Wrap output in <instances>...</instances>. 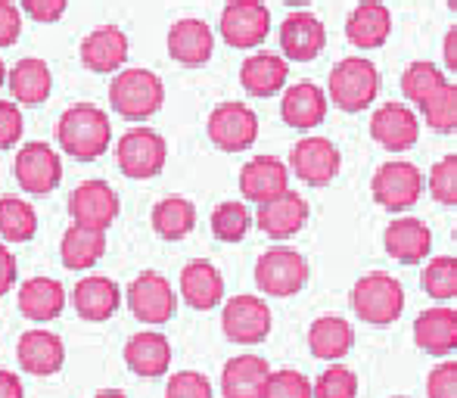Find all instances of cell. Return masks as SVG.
I'll use <instances>...</instances> for the list:
<instances>
[{
	"label": "cell",
	"mask_w": 457,
	"mask_h": 398,
	"mask_svg": "<svg viewBox=\"0 0 457 398\" xmlns=\"http://www.w3.org/2000/svg\"><path fill=\"white\" fill-rule=\"evenodd\" d=\"M165 398H215L212 393V383L199 370H181V374H171L169 386H165Z\"/></svg>",
	"instance_id": "obj_44"
},
{
	"label": "cell",
	"mask_w": 457,
	"mask_h": 398,
	"mask_svg": "<svg viewBox=\"0 0 457 398\" xmlns=\"http://www.w3.org/2000/svg\"><path fill=\"white\" fill-rule=\"evenodd\" d=\"M358 377L343 364H330L314 383V398H355Z\"/></svg>",
	"instance_id": "obj_41"
},
{
	"label": "cell",
	"mask_w": 457,
	"mask_h": 398,
	"mask_svg": "<svg viewBox=\"0 0 457 398\" xmlns=\"http://www.w3.org/2000/svg\"><path fill=\"white\" fill-rule=\"evenodd\" d=\"M56 140L79 162H94L112 146L109 115L94 103H75L56 121Z\"/></svg>",
	"instance_id": "obj_1"
},
{
	"label": "cell",
	"mask_w": 457,
	"mask_h": 398,
	"mask_svg": "<svg viewBox=\"0 0 457 398\" xmlns=\"http://www.w3.org/2000/svg\"><path fill=\"white\" fill-rule=\"evenodd\" d=\"M6 79H10V72H6L4 60H0V87H4V85H6Z\"/></svg>",
	"instance_id": "obj_53"
},
{
	"label": "cell",
	"mask_w": 457,
	"mask_h": 398,
	"mask_svg": "<svg viewBox=\"0 0 457 398\" xmlns=\"http://www.w3.org/2000/svg\"><path fill=\"white\" fill-rule=\"evenodd\" d=\"M265 398H314V386L299 370H274L268 377Z\"/></svg>",
	"instance_id": "obj_43"
},
{
	"label": "cell",
	"mask_w": 457,
	"mask_h": 398,
	"mask_svg": "<svg viewBox=\"0 0 457 398\" xmlns=\"http://www.w3.org/2000/svg\"><path fill=\"white\" fill-rule=\"evenodd\" d=\"M19 314L31 324H47L66 311V286L54 278H29L19 286Z\"/></svg>",
	"instance_id": "obj_21"
},
{
	"label": "cell",
	"mask_w": 457,
	"mask_h": 398,
	"mask_svg": "<svg viewBox=\"0 0 457 398\" xmlns=\"http://www.w3.org/2000/svg\"><path fill=\"white\" fill-rule=\"evenodd\" d=\"M25 119L19 112V103L0 100V150H12L22 140Z\"/></svg>",
	"instance_id": "obj_45"
},
{
	"label": "cell",
	"mask_w": 457,
	"mask_h": 398,
	"mask_svg": "<svg viewBox=\"0 0 457 398\" xmlns=\"http://www.w3.org/2000/svg\"><path fill=\"white\" fill-rule=\"evenodd\" d=\"M308 284V261L302 253L287 246L268 249L255 261V286H259L265 296L287 299L295 296L302 286Z\"/></svg>",
	"instance_id": "obj_6"
},
{
	"label": "cell",
	"mask_w": 457,
	"mask_h": 398,
	"mask_svg": "<svg viewBox=\"0 0 457 398\" xmlns=\"http://www.w3.org/2000/svg\"><path fill=\"white\" fill-rule=\"evenodd\" d=\"M429 398H457V361H442L427 377Z\"/></svg>",
	"instance_id": "obj_46"
},
{
	"label": "cell",
	"mask_w": 457,
	"mask_h": 398,
	"mask_svg": "<svg viewBox=\"0 0 457 398\" xmlns=\"http://www.w3.org/2000/svg\"><path fill=\"white\" fill-rule=\"evenodd\" d=\"M414 343L427 355H452L457 349V311L448 305H436L417 314Z\"/></svg>",
	"instance_id": "obj_28"
},
{
	"label": "cell",
	"mask_w": 457,
	"mask_h": 398,
	"mask_svg": "<svg viewBox=\"0 0 457 398\" xmlns=\"http://www.w3.org/2000/svg\"><path fill=\"white\" fill-rule=\"evenodd\" d=\"M289 169L299 181L312 184V187H327L343 169V156H339L337 144H330L327 137H305L289 153Z\"/></svg>",
	"instance_id": "obj_14"
},
{
	"label": "cell",
	"mask_w": 457,
	"mask_h": 398,
	"mask_svg": "<svg viewBox=\"0 0 457 398\" xmlns=\"http://www.w3.org/2000/svg\"><path fill=\"white\" fill-rule=\"evenodd\" d=\"M209 140L224 153H243L259 140V115L246 103H221L209 115Z\"/></svg>",
	"instance_id": "obj_10"
},
{
	"label": "cell",
	"mask_w": 457,
	"mask_h": 398,
	"mask_svg": "<svg viewBox=\"0 0 457 398\" xmlns=\"http://www.w3.org/2000/svg\"><path fill=\"white\" fill-rule=\"evenodd\" d=\"M165 85L150 69H121L109 81V106L128 121H146L162 109Z\"/></svg>",
	"instance_id": "obj_2"
},
{
	"label": "cell",
	"mask_w": 457,
	"mask_h": 398,
	"mask_svg": "<svg viewBox=\"0 0 457 398\" xmlns=\"http://www.w3.org/2000/svg\"><path fill=\"white\" fill-rule=\"evenodd\" d=\"M352 343H355L352 324L345 318H337V314H324V318H318L308 327V349L320 361H339V358H345Z\"/></svg>",
	"instance_id": "obj_33"
},
{
	"label": "cell",
	"mask_w": 457,
	"mask_h": 398,
	"mask_svg": "<svg viewBox=\"0 0 457 398\" xmlns=\"http://www.w3.org/2000/svg\"><path fill=\"white\" fill-rule=\"evenodd\" d=\"M352 311L373 327H389L402 318L404 311V286L398 284L392 274H364L355 286H352Z\"/></svg>",
	"instance_id": "obj_3"
},
{
	"label": "cell",
	"mask_w": 457,
	"mask_h": 398,
	"mask_svg": "<svg viewBox=\"0 0 457 398\" xmlns=\"http://www.w3.org/2000/svg\"><path fill=\"white\" fill-rule=\"evenodd\" d=\"M379 94V72L364 56L339 60L330 72V100L343 112H361Z\"/></svg>",
	"instance_id": "obj_5"
},
{
	"label": "cell",
	"mask_w": 457,
	"mask_h": 398,
	"mask_svg": "<svg viewBox=\"0 0 457 398\" xmlns=\"http://www.w3.org/2000/svg\"><path fill=\"white\" fill-rule=\"evenodd\" d=\"M119 194L100 178L81 181L69 196V215H72V224H81V228L109 230L115 224V218H119Z\"/></svg>",
	"instance_id": "obj_13"
},
{
	"label": "cell",
	"mask_w": 457,
	"mask_h": 398,
	"mask_svg": "<svg viewBox=\"0 0 457 398\" xmlns=\"http://www.w3.org/2000/svg\"><path fill=\"white\" fill-rule=\"evenodd\" d=\"M215 54V35L203 19H178L169 29V56L181 66H205Z\"/></svg>",
	"instance_id": "obj_20"
},
{
	"label": "cell",
	"mask_w": 457,
	"mask_h": 398,
	"mask_svg": "<svg viewBox=\"0 0 457 398\" xmlns=\"http://www.w3.org/2000/svg\"><path fill=\"white\" fill-rule=\"evenodd\" d=\"M280 4H289V6H308L312 0H280Z\"/></svg>",
	"instance_id": "obj_54"
},
{
	"label": "cell",
	"mask_w": 457,
	"mask_h": 398,
	"mask_svg": "<svg viewBox=\"0 0 457 398\" xmlns=\"http://www.w3.org/2000/svg\"><path fill=\"white\" fill-rule=\"evenodd\" d=\"M106 255V230L69 224L60 240V261L69 271H91L96 261Z\"/></svg>",
	"instance_id": "obj_32"
},
{
	"label": "cell",
	"mask_w": 457,
	"mask_h": 398,
	"mask_svg": "<svg viewBox=\"0 0 457 398\" xmlns=\"http://www.w3.org/2000/svg\"><path fill=\"white\" fill-rule=\"evenodd\" d=\"M429 194L442 205H457V156H442L429 171Z\"/></svg>",
	"instance_id": "obj_42"
},
{
	"label": "cell",
	"mask_w": 457,
	"mask_h": 398,
	"mask_svg": "<svg viewBox=\"0 0 457 398\" xmlns=\"http://www.w3.org/2000/svg\"><path fill=\"white\" fill-rule=\"evenodd\" d=\"M125 302L140 324H169V320L175 318V308H178L175 286H171L169 278H162L159 271L137 274V278L128 284Z\"/></svg>",
	"instance_id": "obj_8"
},
{
	"label": "cell",
	"mask_w": 457,
	"mask_h": 398,
	"mask_svg": "<svg viewBox=\"0 0 457 398\" xmlns=\"http://www.w3.org/2000/svg\"><path fill=\"white\" fill-rule=\"evenodd\" d=\"M37 234V211L29 199L16 194L0 196V236L6 243H29Z\"/></svg>",
	"instance_id": "obj_36"
},
{
	"label": "cell",
	"mask_w": 457,
	"mask_h": 398,
	"mask_svg": "<svg viewBox=\"0 0 457 398\" xmlns=\"http://www.w3.org/2000/svg\"><path fill=\"white\" fill-rule=\"evenodd\" d=\"M22 35V12L12 0H0V50L12 47Z\"/></svg>",
	"instance_id": "obj_47"
},
{
	"label": "cell",
	"mask_w": 457,
	"mask_h": 398,
	"mask_svg": "<svg viewBox=\"0 0 457 398\" xmlns=\"http://www.w3.org/2000/svg\"><path fill=\"white\" fill-rule=\"evenodd\" d=\"M287 60L277 54H253L240 66V85L249 97H274L287 85Z\"/></svg>",
	"instance_id": "obj_31"
},
{
	"label": "cell",
	"mask_w": 457,
	"mask_h": 398,
	"mask_svg": "<svg viewBox=\"0 0 457 398\" xmlns=\"http://www.w3.org/2000/svg\"><path fill=\"white\" fill-rule=\"evenodd\" d=\"M274 370L262 355H237L221 370V395L224 398H265L268 377Z\"/></svg>",
	"instance_id": "obj_23"
},
{
	"label": "cell",
	"mask_w": 457,
	"mask_h": 398,
	"mask_svg": "<svg viewBox=\"0 0 457 398\" xmlns=\"http://www.w3.org/2000/svg\"><path fill=\"white\" fill-rule=\"evenodd\" d=\"M442 56H445V66L457 72V25L445 35V44H442Z\"/></svg>",
	"instance_id": "obj_51"
},
{
	"label": "cell",
	"mask_w": 457,
	"mask_h": 398,
	"mask_svg": "<svg viewBox=\"0 0 457 398\" xmlns=\"http://www.w3.org/2000/svg\"><path fill=\"white\" fill-rule=\"evenodd\" d=\"M19 6H22L35 22L50 25V22H60V19L66 16L69 0H19Z\"/></svg>",
	"instance_id": "obj_48"
},
{
	"label": "cell",
	"mask_w": 457,
	"mask_h": 398,
	"mask_svg": "<svg viewBox=\"0 0 457 398\" xmlns=\"http://www.w3.org/2000/svg\"><path fill=\"white\" fill-rule=\"evenodd\" d=\"M12 171H16V181L25 194L44 196L60 187L62 159H60V153L50 144H44V140H29L25 146H19Z\"/></svg>",
	"instance_id": "obj_7"
},
{
	"label": "cell",
	"mask_w": 457,
	"mask_h": 398,
	"mask_svg": "<svg viewBox=\"0 0 457 398\" xmlns=\"http://www.w3.org/2000/svg\"><path fill=\"white\" fill-rule=\"evenodd\" d=\"M125 364L137 377H162L171 364V343L159 330H140L125 343Z\"/></svg>",
	"instance_id": "obj_26"
},
{
	"label": "cell",
	"mask_w": 457,
	"mask_h": 398,
	"mask_svg": "<svg viewBox=\"0 0 457 398\" xmlns=\"http://www.w3.org/2000/svg\"><path fill=\"white\" fill-rule=\"evenodd\" d=\"M420 112H423V119H427V125L433 128V131H439V134L457 131V85L445 81V85H442L433 97L423 103Z\"/></svg>",
	"instance_id": "obj_39"
},
{
	"label": "cell",
	"mask_w": 457,
	"mask_h": 398,
	"mask_svg": "<svg viewBox=\"0 0 457 398\" xmlns=\"http://www.w3.org/2000/svg\"><path fill=\"white\" fill-rule=\"evenodd\" d=\"M115 162H119L121 175L134 178V181H150V178L162 175L165 162H169V144L153 128H131L115 144Z\"/></svg>",
	"instance_id": "obj_4"
},
{
	"label": "cell",
	"mask_w": 457,
	"mask_h": 398,
	"mask_svg": "<svg viewBox=\"0 0 457 398\" xmlns=\"http://www.w3.org/2000/svg\"><path fill=\"white\" fill-rule=\"evenodd\" d=\"M370 137L377 140L383 150L402 153L411 150L420 137V121L417 112L404 103H386L373 112L370 119Z\"/></svg>",
	"instance_id": "obj_16"
},
{
	"label": "cell",
	"mask_w": 457,
	"mask_h": 398,
	"mask_svg": "<svg viewBox=\"0 0 457 398\" xmlns=\"http://www.w3.org/2000/svg\"><path fill=\"white\" fill-rule=\"evenodd\" d=\"M289 190V169L277 156H255L240 169V194L253 203H268Z\"/></svg>",
	"instance_id": "obj_22"
},
{
	"label": "cell",
	"mask_w": 457,
	"mask_h": 398,
	"mask_svg": "<svg viewBox=\"0 0 457 398\" xmlns=\"http://www.w3.org/2000/svg\"><path fill=\"white\" fill-rule=\"evenodd\" d=\"M16 358H19V368L25 374H35V377H54L62 370L66 364V345L56 333L50 330H25L16 343Z\"/></svg>",
	"instance_id": "obj_17"
},
{
	"label": "cell",
	"mask_w": 457,
	"mask_h": 398,
	"mask_svg": "<svg viewBox=\"0 0 457 398\" xmlns=\"http://www.w3.org/2000/svg\"><path fill=\"white\" fill-rule=\"evenodd\" d=\"M221 37L237 50H253L271 31V10L262 0H228L218 22Z\"/></svg>",
	"instance_id": "obj_9"
},
{
	"label": "cell",
	"mask_w": 457,
	"mask_h": 398,
	"mask_svg": "<svg viewBox=\"0 0 457 398\" xmlns=\"http://www.w3.org/2000/svg\"><path fill=\"white\" fill-rule=\"evenodd\" d=\"M94 398H128V395L121 393V389H100V393H96Z\"/></svg>",
	"instance_id": "obj_52"
},
{
	"label": "cell",
	"mask_w": 457,
	"mask_h": 398,
	"mask_svg": "<svg viewBox=\"0 0 457 398\" xmlns=\"http://www.w3.org/2000/svg\"><path fill=\"white\" fill-rule=\"evenodd\" d=\"M25 389H22V380L19 374L12 370H0V398H22Z\"/></svg>",
	"instance_id": "obj_50"
},
{
	"label": "cell",
	"mask_w": 457,
	"mask_h": 398,
	"mask_svg": "<svg viewBox=\"0 0 457 398\" xmlns=\"http://www.w3.org/2000/svg\"><path fill=\"white\" fill-rule=\"evenodd\" d=\"M327 44V31L314 12H293L280 25V50L293 62H312L320 56Z\"/></svg>",
	"instance_id": "obj_18"
},
{
	"label": "cell",
	"mask_w": 457,
	"mask_h": 398,
	"mask_svg": "<svg viewBox=\"0 0 457 398\" xmlns=\"http://www.w3.org/2000/svg\"><path fill=\"white\" fill-rule=\"evenodd\" d=\"M448 6H452V10L457 12V0H448Z\"/></svg>",
	"instance_id": "obj_55"
},
{
	"label": "cell",
	"mask_w": 457,
	"mask_h": 398,
	"mask_svg": "<svg viewBox=\"0 0 457 398\" xmlns=\"http://www.w3.org/2000/svg\"><path fill=\"white\" fill-rule=\"evenodd\" d=\"M308 221V203L302 199L295 190H287V194L268 199V203L259 205L255 211V224L265 230L274 240H289L295 236Z\"/></svg>",
	"instance_id": "obj_19"
},
{
	"label": "cell",
	"mask_w": 457,
	"mask_h": 398,
	"mask_svg": "<svg viewBox=\"0 0 457 398\" xmlns=\"http://www.w3.org/2000/svg\"><path fill=\"white\" fill-rule=\"evenodd\" d=\"M392 398H408V395H392Z\"/></svg>",
	"instance_id": "obj_56"
},
{
	"label": "cell",
	"mask_w": 457,
	"mask_h": 398,
	"mask_svg": "<svg viewBox=\"0 0 457 398\" xmlns=\"http://www.w3.org/2000/svg\"><path fill=\"white\" fill-rule=\"evenodd\" d=\"M423 290L429 293V299L448 302L457 296V259L454 255H436L420 274Z\"/></svg>",
	"instance_id": "obj_40"
},
{
	"label": "cell",
	"mask_w": 457,
	"mask_h": 398,
	"mask_svg": "<svg viewBox=\"0 0 457 398\" xmlns=\"http://www.w3.org/2000/svg\"><path fill=\"white\" fill-rule=\"evenodd\" d=\"M389 31H392V12L379 0H364L345 19V37L361 50H373L379 44H386Z\"/></svg>",
	"instance_id": "obj_30"
},
{
	"label": "cell",
	"mask_w": 457,
	"mask_h": 398,
	"mask_svg": "<svg viewBox=\"0 0 457 398\" xmlns=\"http://www.w3.org/2000/svg\"><path fill=\"white\" fill-rule=\"evenodd\" d=\"M6 85H10L12 100L25 103V106H37V103H44L50 97V91H54V75H50V66L44 60L25 56V60H19L10 69Z\"/></svg>",
	"instance_id": "obj_34"
},
{
	"label": "cell",
	"mask_w": 457,
	"mask_h": 398,
	"mask_svg": "<svg viewBox=\"0 0 457 398\" xmlns=\"http://www.w3.org/2000/svg\"><path fill=\"white\" fill-rule=\"evenodd\" d=\"M72 305L79 311V318L91 320V324H100V320H109L121 305V290L115 280L103 278V274H87L75 284L72 290Z\"/></svg>",
	"instance_id": "obj_24"
},
{
	"label": "cell",
	"mask_w": 457,
	"mask_h": 398,
	"mask_svg": "<svg viewBox=\"0 0 457 398\" xmlns=\"http://www.w3.org/2000/svg\"><path fill=\"white\" fill-rule=\"evenodd\" d=\"M271 308L259 296H234L221 308V330L237 345H259L271 333Z\"/></svg>",
	"instance_id": "obj_11"
},
{
	"label": "cell",
	"mask_w": 457,
	"mask_h": 398,
	"mask_svg": "<svg viewBox=\"0 0 457 398\" xmlns=\"http://www.w3.org/2000/svg\"><path fill=\"white\" fill-rule=\"evenodd\" d=\"M181 299L196 311H212L224 299V278L212 261L193 259L181 271Z\"/></svg>",
	"instance_id": "obj_27"
},
{
	"label": "cell",
	"mask_w": 457,
	"mask_h": 398,
	"mask_svg": "<svg viewBox=\"0 0 457 398\" xmlns=\"http://www.w3.org/2000/svg\"><path fill=\"white\" fill-rule=\"evenodd\" d=\"M442 85H445V75L439 72V66H433V62H427V60L411 62L402 75L404 97H408L411 103H417V106H423V103L433 97Z\"/></svg>",
	"instance_id": "obj_38"
},
{
	"label": "cell",
	"mask_w": 457,
	"mask_h": 398,
	"mask_svg": "<svg viewBox=\"0 0 457 398\" xmlns=\"http://www.w3.org/2000/svg\"><path fill=\"white\" fill-rule=\"evenodd\" d=\"M280 115L289 128H299V131L318 128L327 115L324 87H318L314 81H299V85L287 87V94L280 100Z\"/></svg>",
	"instance_id": "obj_29"
},
{
	"label": "cell",
	"mask_w": 457,
	"mask_h": 398,
	"mask_svg": "<svg viewBox=\"0 0 457 398\" xmlns=\"http://www.w3.org/2000/svg\"><path fill=\"white\" fill-rule=\"evenodd\" d=\"M370 194L383 209L404 211L420 199L423 175L417 165L402 162V159H392V162H383L377 169V175H373V181H370Z\"/></svg>",
	"instance_id": "obj_12"
},
{
	"label": "cell",
	"mask_w": 457,
	"mask_h": 398,
	"mask_svg": "<svg viewBox=\"0 0 457 398\" xmlns=\"http://www.w3.org/2000/svg\"><path fill=\"white\" fill-rule=\"evenodd\" d=\"M150 221H153V230H156L162 240L178 243V240H184V236H190V230L196 228V205L187 196L171 194L153 205Z\"/></svg>",
	"instance_id": "obj_35"
},
{
	"label": "cell",
	"mask_w": 457,
	"mask_h": 398,
	"mask_svg": "<svg viewBox=\"0 0 457 398\" xmlns=\"http://www.w3.org/2000/svg\"><path fill=\"white\" fill-rule=\"evenodd\" d=\"M454 240H457V228H454Z\"/></svg>",
	"instance_id": "obj_57"
},
{
	"label": "cell",
	"mask_w": 457,
	"mask_h": 398,
	"mask_svg": "<svg viewBox=\"0 0 457 398\" xmlns=\"http://www.w3.org/2000/svg\"><path fill=\"white\" fill-rule=\"evenodd\" d=\"M249 228H253V211L246 209V203L230 199V203H221L212 211V234H215V240L240 243L249 234Z\"/></svg>",
	"instance_id": "obj_37"
},
{
	"label": "cell",
	"mask_w": 457,
	"mask_h": 398,
	"mask_svg": "<svg viewBox=\"0 0 457 398\" xmlns=\"http://www.w3.org/2000/svg\"><path fill=\"white\" fill-rule=\"evenodd\" d=\"M386 253L402 265H420L433 249V234L420 218H395L383 234Z\"/></svg>",
	"instance_id": "obj_25"
},
{
	"label": "cell",
	"mask_w": 457,
	"mask_h": 398,
	"mask_svg": "<svg viewBox=\"0 0 457 398\" xmlns=\"http://www.w3.org/2000/svg\"><path fill=\"white\" fill-rule=\"evenodd\" d=\"M128 54H131V44H128V35L119 25H100V29L87 31L79 47L81 66L96 75L121 72L128 62Z\"/></svg>",
	"instance_id": "obj_15"
},
{
	"label": "cell",
	"mask_w": 457,
	"mask_h": 398,
	"mask_svg": "<svg viewBox=\"0 0 457 398\" xmlns=\"http://www.w3.org/2000/svg\"><path fill=\"white\" fill-rule=\"evenodd\" d=\"M16 280H19V261L12 255V249H6L0 243V296H6L16 286Z\"/></svg>",
	"instance_id": "obj_49"
}]
</instances>
